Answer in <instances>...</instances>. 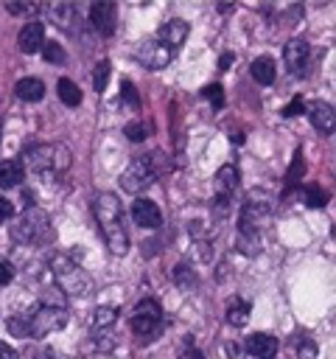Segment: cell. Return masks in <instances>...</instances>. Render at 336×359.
<instances>
[{"label": "cell", "mask_w": 336, "mask_h": 359, "mask_svg": "<svg viewBox=\"0 0 336 359\" xmlns=\"http://www.w3.org/2000/svg\"><path fill=\"white\" fill-rule=\"evenodd\" d=\"M11 278H14V266L0 255V286H6Z\"/></svg>", "instance_id": "obj_35"}, {"label": "cell", "mask_w": 336, "mask_h": 359, "mask_svg": "<svg viewBox=\"0 0 336 359\" xmlns=\"http://www.w3.org/2000/svg\"><path fill=\"white\" fill-rule=\"evenodd\" d=\"M132 331L143 339L151 342L162 334V309L157 300H140L132 311Z\"/></svg>", "instance_id": "obj_5"}, {"label": "cell", "mask_w": 336, "mask_h": 359, "mask_svg": "<svg viewBox=\"0 0 336 359\" xmlns=\"http://www.w3.org/2000/svg\"><path fill=\"white\" fill-rule=\"evenodd\" d=\"M22 163L20 160H6L0 163V188H17L22 182Z\"/></svg>", "instance_id": "obj_19"}, {"label": "cell", "mask_w": 336, "mask_h": 359, "mask_svg": "<svg viewBox=\"0 0 336 359\" xmlns=\"http://www.w3.org/2000/svg\"><path fill=\"white\" fill-rule=\"evenodd\" d=\"M45 14H48V17H50V22H53V25H59L62 31H76V22L81 20L78 6H76V3H70V0H56V3L45 6Z\"/></svg>", "instance_id": "obj_9"}, {"label": "cell", "mask_w": 336, "mask_h": 359, "mask_svg": "<svg viewBox=\"0 0 336 359\" xmlns=\"http://www.w3.org/2000/svg\"><path fill=\"white\" fill-rule=\"evenodd\" d=\"M56 93H59V98H62L64 107H78V104H81V90H78V84L70 81V79H59Z\"/></svg>", "instance_id": "obj_22"}, {"label": "cell", "mask_w": 336, "mask_h": 359, "mask_svg": "<svg viewBox=\"0 0 336 359\" xmlns=\"http://www.w3.org/2000/svg\"><path fill=\"white\" fill-rule=\"evenodd\" d=\"M305 109V101H302V95H297V98H291L286 107H283V115L286 118H294V115H300Z\"/></svg>", "instance_id": "obj_34"}, {"label": "cell", "mask_w": 336, "mask_h": 359, "mask_svg": "<svg viewBox=\"0 0 336 359\" xmlns=\"http://www.w3.org/2000/svg\"><path fill=\"white\" fill-rule=\"evenodd\" d=\"M39 306H56V309H64V306H67V294H64L59 286H48V289H42V294H39Z\"/></svg>", "instance_id": "obj_24"}, {"label": "cell", "mask_w": 336, "mask_h": 359, "mask_svg": "<svg viewBox=\"0 0 336 359\" xmlns=\"http://www.w3.org/2000/svg\"><path fill=\"white\" fill-rule=\"evenodd\" d=\"M132 219L134 224H140L143 230H157L162 224V213L157 208V202L146 199V196H137L134 205H132Z\"/></svg>", "instance_id": "obj_11"}, {"label": "cell", "mask_w": 336, "mask_h": 359, "mask_svg": "<svg viewBox=\"0 0 336 359\" xmlns=\"http://www.w3.org/2000/svg\"><path fill=\"white\" fill-rule=\"evenodd\" d=\"M134 56H137V62L146 65L148 70H160V67H165V65L171 62L174 50H171L168 45H162L160 39H146V42L137 45Z\"/></svg>", "instance_id": "obj_8"}, {"label": "cell", "mask_w": 336, "mask_h": 359, "mask_svg": "<svg viewBox=\"0 0 336 359\" xmlns=\"http://www.w3.org/2000/svg\"><path fill=\"white\" fill-rule=\"evenodd\" d=\"M246 320H249V303L244 297L230 300L227 303V323L235 325V328H241V325H246Z\"/></svg>", "instance_id": "obj_21"}, {"label": "cell", "mask_w": 336, "mask_h": 359, "mask_svg": "<svg viewBox=\"0 0 336 359\" xmlns=\"http://www.w3.org/2000/svg\"><path fill=\"white\" fill-rule=\"evenodd\" d=\"M123 132H126V137L134 140V143H137V140H146V123H143V121H129Z\"/></svg>", "instance_id": "obj_31"}, {"label": "cell", "mask_w": 336, "mask_h": 359, "mask_svg": "<svg viewBox=\"0 0 336 359\" xmlns=\"http://www.w3.org/2000/svg\"><path fill=\"white\" fill-rule=\"evenodd\" d=\"M50 272H53V278H56V286H59L64 294L90 297V294L95 292L92 278H90L73 258H67V255H62V252H56V255L50 258Z\"/></svg>", "instance_id": "obj_3"}, {"label": "cell", "mask_w": 336, "mask_h": 359, "mask_svg": "<svg viewBox=\"0 0 336 359\" xmlns=\"http://www.w3.org/2000/svg\"><path fill=\"white\" fill-rule=\"evenodd\" d=\"M120 101H126L132 109H137V107H140V98H137V90H134V84H132V81H123V84H120Z\"/></svg>", "instance_id": "obj_28"}, {"label": "cell", "mask_w": 336, "mask_h": 359, "mask_svg": "<svg viewBox=\"0 0 336 359\" xmlns=\"http://www.w3.org/2000/svg\"><path fill=\"white\" fill-rule=\"evenodd\" d=\"M73 163L70 157V149L64 143H36L25 151V165L34 171V174H62L67 171Z\"/></svg>", "instance_id": "obj_4"}, {"label": "cell", "mask_w": 336, "mask_h": 359, "mask_svg": "<svg viewBox=\"0 0 336 359\" xmlns=\"http://www.w3.org/2000/svg\"><path fill=\"white\" fill-rule=\"evenodd\" d=\"M11 238L17 244H34V247L36 244H50L53 241V224H50L48 210H42L36 205L25 208L11 224Z\"/></svg>", "instance_id": "obj_2"}, {"label": "cell", "mask_w": 336, "mask_h": 359, "mask_svg": "<svg viewBox=\"0 0 336 359\" xmlns=\"http://www.w3.org/2000/svg\"><path fill=\"white\" fill-rule=\"evenodd\" d=\"M25 323H28V337H48L59 328H64L67 323V309H56V306H39L36 311H28L25 314Z\"/></svg>", "instance_id": "obj_6"}, {"label": "cell", "mask_w": 336, "mask_h": 359, "mask_svg": "<svg viewBox=\"0 0 336 359\" xmlns=\"http://www.w3.org/2000/svg\"><path fill=\"white\" fill-rule=\"evenodd\" d=\"M182 359H204V353H202L199 348H190V351L182 353Z\"/></svg>", "instance_id": "obj_41"}, {"label": "cell", "mask_w": 336, "mask_h": 359, "mask_svg": "<svg viewBox=\"0 0 336 359\" xmlns=\"http://www.w3.org/2000/svg\"><path fill=\"white\" fill-rule=\"evenodd\" d=\"M297 356H300V359H314V356H316V345H314L311 337H302V339L297 342Z\"/></svg>", "instance_id": "obj_32"}, {"label": "cell", "mask_w": 336, "mask_h": 359, "mask_svg": "<svg viewBox=\"0 0 336 359\" xmlns=\"http://www.w3.org/2000/svg\"><path fill=\"white\" fill-rule=\"evenodd\" d=\"M154 180H157V171L151 165V157H134L120 174V185L129 194H143Z\"/></svg>", "instance_id": "obj_7"}, {"label": "cell", "mask_w": 336, "mask_h": 359, "mask_svg": "<svg viewBox=\"0 0 336 359\" xmlns=\"http://www.w3.org/2000/svg\"><path fill=\"white\" fill-rule=\"evenodd\" d=\"M241 353H244V348H241V345L227 342V356H230V359H241Z\"/></svg>", "instance_id": "obj_39"}, {"label": "cell", "mask_w": 336, "mask_h": 359, "mask_svg": "<svg viewBox=\"0 0 336 359\" xmlns=\"http://www.w3.org/2000/svg\"><path fill=\"white\" fill-rule=\"evenodd\" d=\"M308 118H311L314 129H319L322 135H330L333 132V107L330 104H325V101L308 104Z\"/></svg>", "instance_id": "obj_16"}, {"label": "cell", "mask_w": 336, "mask_h": 359, "mask_svg": "<svg viewBox=\"0 0 336 359\" xmlns=\"http://www.w3.org/2000/svg\"><path fill=\"white\" fill-rule=\"evenodd\" d=\"M174 278H176V283H179V286H185V289H188V286L193 283V272L188 275V266H176V272H174Z\"/></svg>", "instance_id": "obj_36"}, {"label": "cell", "mask_w": 336, "mask_h": 359, "mask_svg": "<svg viewBox=\"0 0 336 359\" xmlns=\"http://www.w3.org/2000/svg\"><path fill=\"white\" fill-rule=\"evenodd\" d=\"M230 62H232V56H230V53H224V56H221V62H218V65H221V70H227V67H230Z\"/></svg>", "instance_id": "obj_42"}, {"label": "cell", "mask_w": 336, "mask_h": 359, "mask_svg": "<svg viewBox=\"0 0 336 359\" xmlns=\"http://www.w3.org/2000/svg\"><path fill=\"white\" fill-rule=\"evenodd\" d=\"M14 95H17L20 101H28V104L42 101V95H45V84H42V79L25 76V79H20V81L14 84Z\"/></svg>", "instance_id": "obj_18"}, {"label": "cell", "mask_w": 336, "mask_h": 359, "mask_svg": "<svg viewBox=\"0 0 336 359\" xmlns=\"http://www.w3.org/2000/svg\"><path fill=\"white\" fill-rule=\"evenodd\" d=\"M11 216H14V205H11L8 199H3V196H0V224H6Z\"/></svg>", "instance_id": "obj_38"}, {"label": "cell", "mask_w": 336, "mask_h": 359, "mask_svg": "<svg viewBox=\"0 0 336 359\" xmlns=\"http://www.w3.org/2000/svg\"><path fill=\"white\" fill-rule=\"evenodd\" d=\"M302 174H305V160H302V151H297V154H294V160H291V168H288L286 180L294 185V182H300V180H302Z\"/></svg>", "instance_id": "obj_27"}, {"label": "cell", "mask_w": 336, "mask_h": 359, "mask_svg": "<svg viewBox=\"0 0 336 359\" xmlns=\"http://www.w3.org/2000/svg\"><path fill=\"white\" fill-rule=\"evenodd\" d=\"M118 320V311L115 306H98L92 311V328L95 331H104V328H112V323Z\"/></svg>", "instance_id": "obj_23"}, {"label": "cell", "mask_w": 336, "mask_h": 359, "mask_svg": "<svg viewBox=\"0 0 336 359\" xmlns=\"http://www.w3.org/2000/svg\"><path fill=\"white\" fill-rule=\"evenodd\" d=\"M283 59H286V67H288L291 76H302V73H305V65H308V42H305V39H291V42H286Z\"/></svg>", "instance_id": "obj_12"}, {"label": "cell", "mask_w": 336, "mask_h": 359, "mask_svg": "<svg viewBox=\"0 0 336 359\" xmlns=\"http://www.w3.org/2000/svg\"><path fill=\"white\" fill-rule=\"evenodd\" d=\"M90 22H92V28L98 31V34H112L115 31V22H118V8H115V3H109V0H98V3H92L90 6Z\"/></svg>", "instance_id": "obj_10"}, {"label": "cell", "mask_w": 336, "mask_h": 359, "mask_svg": "<svg viewBox=\"0 0 336 359\" xmlns=\"http://www.w3.org/2000/svg\"><path fill=\"white\" fill-rule=\"evenodd\" d=\"M249 73H252V79L258 81V84H272L274 81V62L269 59V56H258L252 65H249Z\"/></svg>", "instance_id": "obj_20"}, {"label": "cell", "mask_w": 336, "mask_h": 359, "mask_svg": "<svg viewBox=\"0 0 336 359\" xmlns=\"http://www.w3.org/2000/svg\"><path fill=\"white\" fill-rule=\"evenodd\" d=\"M188 31H190V28H188L185 20H168V22L160 25V31H157L154 39H160L162 45H168V48L174 50V48H179V45L188 39Z\"/></svg>", "instance_id": "obj_15"}, {"label": "cell", "mask_w": 336, "mask_h": 359, "mask_svg": "<svg viewBox=\"0 0 336 359\" xmlns=\"http://www.w3.org/2000/svg\"><path fill=\"white\" fill-rule=\"evenodd\" d=\"M0 359H17V351L6 342H0Z\"/></svg>", "instance_id": "obj_40"}, {"label": "cell", "mask_w": 336, "mask_h": 359, "mask_svg": "<svg viewBox=\"0 0 336 359\" xmlns=\"http://www.w3.org/2000/svg\"><path fill=\"white\" fill-rule=\"evenodd\" d=\"M305 202H308L311 208H322V205L328 202V194L322 191V185L308 182V185H305Z\"/></svg>", "instance_id": "obj_26"}, {"label": "cell", "mask_w": 336, "mask_h": 359, "mask_svg": "<svg viewBox=\"0 0 336 359\" xmlns=\"http://www.w3.org/2000/svg\"><path fill=\"white\" fill-rule=\"evenodd\" d=\"M235 188H238V171H235V165H221L216 171V202L224 208L230 202V196L235 194Z\"/></svg>", "instance_id": "obj_14"}, {"label": "cell", "mask_w": 336, "mask_h": 359, "mask_svg": "<svg viewBox=\"0 0 336 359\" xmlns=\"http://www.w3.org/2000/svg\"><path fill=\"white\" fill-rule=\"evenodd\" d=\"M92 213H95V222L101 227V236L109 247L112 255H126L129 250V236H126V224H123V210H120V202L115 194L104 191L92 199Z\"/></svg>", "instance_id": "obj_1"}, {"label": "cell", "mask_w": 336, "mask_h": 359, "mask_svg": "<svg viewBox=\"0 0 336 359\" xmlns=\"http://www.w3.org/2000/svg\"><path fill=\"white\" fill-rule=\"evenodd\" d=\"M6 325H8V331H11L14 337H22V339H28V323H25V314H17V317H11Z\"/></svg>", "instance_id": "obj_29"}, {"label": "cell", "mask_w": 336, "mask_h": 359, "mask_svg": "<svg viewBox=\"0 0 336 359\" xmlns=\"http://www.w3.org/2000/svg\"><path fill=\"white\" fill-rule=\"evenodd\" d=\"M246 353H252V356H258V359H274V351H277V339L272 337V334H252L249 339H246Z\"/></svg>", "instance_id": "obj_17"}, {"label": "cell", "mask_w": 336, "mask_h": 359, "mask_svg": "<svg viewBox=\"0 0 336 359\" xmlns=\"http://www.w3.org/2000/svg\"><path fill=\"white\" fill-rule=\"evenodd\" d=\"M109 73H112L109 59H104V62L95 65V70H92V87H95L98 93H104V87H106V81H109Z\"/></svg>", "instance_id": "obj_25"}, {"label": "cell", "mask_w": 336, "mask_h": 359, "mask_svg": "<svg viewBox=\"0 0 336 359\" xmlns=\"http://www.w3.org/2000/svg\"><path fill=\"white\" fill-rule=\"evenodd\" d=\"M42 53H45L48 62H56V65L64 62V50H62V45H56V42H45V45H42Z\"/></svg>", "instance_id": "obj_30"}, {"label": "cell", "mask_w": 336, "mask_h": 359, "mask_svg": "<svg viewBox=\"0 0 336 359\" xmlns=\"http://www.w3.org/2000/svg\"><path fill=\"white\" fill-rule=\"evenodd\" d=\"M17 45H20L22 53H36V50H42V45H45V25H42L39 20L25 22L22 31H20V36H17Z\"/></svg>", "instance_id": "obj_13"}, {"label": "cell", "mask_w": 336, "mask_h": 359, "mask_svg": "<svg viewBox=\"0 0 336 359\" xmlns=\"http://www.w3.org/2000/svg\"><path fill=\"white\" fill-rule=\"evenodd\" d=\"M202 95H204L207 101H213L216 107H224V93H221V84H207V87L202 90Z\"/></svg>", "instance_id": "obj_33"}, {"label": "cell", "mask_w": 336, "mask_h": 359, "mask_svg": "<svg viewBox=\"0 0 336 359\" xmlns=\"http://www.w3.org/2000/svg\"><path fill=\"white\" fill-rule=\"evenodd\" d=\"M36 8H39V6H31V3H28V6H22V3H8V6H6L8 14H28V11L34 14Z\"/></svg>", "instance_id": "obj_37"}]
</instances>
